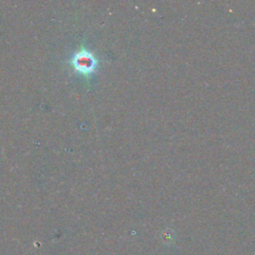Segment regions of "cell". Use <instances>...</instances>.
<instances>
[{
  "instance_id": "1",
  "label": "cell",
  "mask_w": 255,
  "mask_h": 255,
  "mask_svg": "<svg viewBox=\"0 0 255 255\" xmlns=\"http://www.w3.org/2000/svg\"><path fill=\"white\" fill-rule=\"evenodd\" d=\"M97 58L90 51L84 48L78 51V53L72 58V65L75 70L85 76H89L91 73H93L97 67Z\"/></svg>"
}]
</instances>
